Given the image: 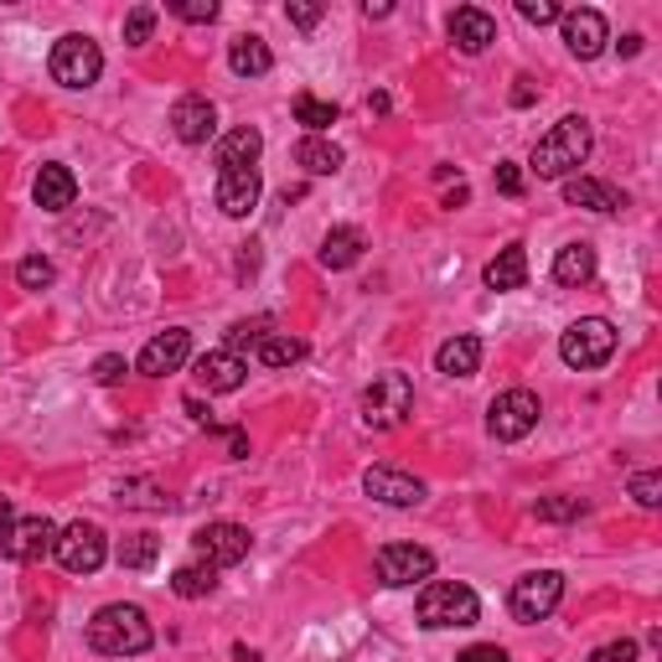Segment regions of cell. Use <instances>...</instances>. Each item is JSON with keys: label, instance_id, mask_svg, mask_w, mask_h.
<instances>
[{"label": "cell", "instance_id": "23", "mask_svg": "<svg viewBox=\"0 0 662 662\" xmlns=\"http://www.w3.org/2000/svg\"><path fill=\"white\" fill-rule=\"evenodd\" d=\"M435 368L446 373V378H471V373L482 368V336L461 331V336L440 342V352H435Z\"/></svg>", "mask_w": 662, "mask_h": 662}, {"label": "cell", "instance_id": "32", "mask_svg": "<svg viewBox=\"0 0 662 662\" xmlns=\"http://www.w3.org/2000/svg\"><path fill=\"white\" fill-rule=\"evenodd\" d=\"M156 559H161L156 533H130V539H119V569H151Z\"/></svg>", "mask_w": 662, "mask_h": 662}, {"label": "cell", "instance_id": "10", "mask_svg": "<svg viewBox=\"0 0 662 662\" xmlns=\"http://www.w3.org/2000/svg\"><path fill=\"white\" fill-rule=\"evenodd\" d=\"M373 575L389 590H404V584H419L435 575V554L419 544H383L373 554Z\"/></svg>", "mask_w": 662, "mask_h": 662}, {"label": "cell", "instance_id": "35", "mask_svg": "<svg viewBox=\"0 0 662 662\" xmlns=\"http://www.w3.org/2000/svg\"><path fill=\"white\" fill-rule=\"evenodd\" d=\"M16 280H21V291H47L52 280H58V270H52V259H42V253H26L16 264Z\"/></svg>", "mask_w": 662, "mask_h": 662}, {"label": "cell", "instance_id": "44", "mask_svg": "<svg viewBox=\"0 0 662 662\" xmlns=\"http://www.w3.org/2000/svg\"><path fill=\"white\" fill-rule=\"evenodd\" d=\"M94 378L98 383H119V378H125V357H119V352H104L94 363Z\"/></svg>", "mask_w": 662, "mask_h": 662}, {"label": "cell", "instance_id": "11", "mask_svg": "<svg viewBox=\"0 0 662 662\" xmlns=\"http://www.w3.org/2000/svg\"><path fill=\"white\" fill-rule=\"evenodd\" d=\"M192 548H197V559L202 565H213V569H228V565H244L249 559V528H238V523H202L192 533Z\"/></svg>", "mask_w": 662, "mask_h": 662}, {"label": "cell", "instance_id": "46", "mask_svg": "<svg viewBox=\"0 0 662 662\" xmlns=\"http://www.w3.org/2000/svg\"><path fill=\"white\" fill-rule=\"evenodd\" d=\"M389 11H393L389 0H363V16H373V21H383Z\"/></svg>", "mask_w": 662, "mask_h": 662}, {"label": "cell", "instance_id": "27", "mask_svg": "<svg viewBox=\"0 0 662 662\" xmlns=\"http://www.w3.org/2000/svg\"><path fill=\"white\" fill-rule=\"evenodd\" d=\"M228 68H234L238 79H264L274 68V52L264 37H238L234 47H228Z\"/></svg>", "mask_w": 662, "mask_h": 662}, {"label": "cell", "instance_id": "38", "mask_svg": "<svg viewBox=\"0 0 662 662\" xmlns=\"http://www.w3.org/2000/svg\"><path fill=\"white\" fill-rule=\"evenodd\" d=\"M631 497H637V507H647V512L662 507V476L658 471H637V476H631Z\"/></svg>", "mask_w": 662, "mask_h": 662}, {"label": "cell", "instance_id": "14", "mask_svg": "<svg viewBox=\"0 0 662 662\" xmlns=\"http://www.w3.org/2000/svg\"><path fill=\"white\" fill-rule=\"evenodd\" d=\"M559 26H565V47L580 62L601 58L605 42H611V26H605V16H601V11H590V5H580V11H565V16H559Z\"/></svg>", "mask_w": 662, "mask_h": 662}, {"label": "cell", "instance_id": "48", "mask_svg": "<svg viewBox=\"0 0 662 662\" xmlns=\"http://www.w3.org/2000/svg\"><path fill=\"white\" fill-rule=\"evenodd\" d=\"M259 264V244H244V253H238V270H253Z\"/></svg>", "mask_w": 662, "mask_h": 662}, {"label": "cell", "instance_id": "4", "mask_svg": "<svg viewBox=\"0 0 662 662\" xmlns=\"http://www.w3.org/2000/svg\"><path fill=\"white\" fill-rule=\"evenodd\" d=\"M47 73H52V83H62V88H94L98 73H104V52H98L94 37H83V32H68V37L52 42Z\"/></svg>", "mask_w": 662, "mask_h": 662}, {"label": "cell", "instance_id": "37", "mask_svg": "<svg viewBox=\"0 0 662 662\" xmlns=\"http://www.w3.org/2000/svg\"><path fill=\"white\" fill-rule=\"evenodd\" d=\"M166 11L192 21V26H208V21H217V0H166Z\"/></svg>", "mask_w": 662, "mask_h": 662}, {"label": "cell", "instance_id": "22", "mask_svg": "<svg viewBox=\"0 0 662 662\" xmlns=\"http://www.w3.org/2000/svg\"><path fill=\"white\" fill-rule=\"evenodd\" d=\"M264 156V135L253 125H238L228 135L217 140V166L223 172H253V161Z\"/></svg>", "mask_w": 662, "mask_h": 662}, {"label": "cell", "instance_id": "20", "mask_svg": "<svg viewBox=\"0 0 662 662\" xmlns=\"http://www.w3.org/2000/svg\"><path fill=\"white\" fill-rule=\"evenodd\" d=\"M32 197H37L42 213H68V208H73V197H79V176L68 172L62 161H52V166H42V172H37Z\"/></svg>", "mask_w": 662, "mask_h": 662}, {"label": "cell", "instance_id": "8", "mask_svg": "<svg viewBox=\"0 0 662 662\" xmlns=\"http://www.w3.org/2000/svg\"><path fill=\"white\" fill-rule=\"evenodd\" d=\"M539 414H544V404H539V393H533V389H507V393H497V399H492V410H487L492 440L512 446V440L533 435Z\"/></svg>", "mask_w": 662, "mask_h": 662}, {"label": "cell", "instance_id": "3", "mask_svg": "<svg viewBox=\"0 0 662 662\" xmlns=\"http://www.w3.org/2000/svg\"><path fill=\"white\" fill-rule=\"evenodd\" d=\"M414 616H419V626H429V631L476 626L482 601H476V590L461 580H429L425 590H419V601H414Z\"/></svg>", "mask_w": 662, "mask_h": 662}, {"label": "cell", "instance_id": "25", "mask_svg": "<svg viewBox=\"0 0 662 662\" xmlns=\"http://www.w3.org/2000/svg\"><path fill=\"white\" fill-rule=\"evenodd\" d=\"M363 249H368V238H363V228H331L327 238H321V253H316V259H321V264H327V270H352V264H357V259H363Z\"/></svg>", "mask_w": 662, "mask_h": 662}, {"label": "cell", "instance_id": "21", "mask_svg": "<svg viewBox=\"0 0 662 662\" xmlns=\"http://www.w3.org/2000/svg\"><path fill=\"white\" fill-rule=\"evenodd\" d=\"M565 202L569 208H590V213H622L626 192H616L611 181H595V176H565Z\"/></svg>", "mask_w": 662, "mask_h": 662}, {"label": "cell", "instance_id": "47", "mask_svg": "<svg viewBox=\"0 0 662 662\" xmlns=\"http://www.w3.org/2000/svg\"><path fill=\"white\" fill-rule=\"evenodd\" d=\"M512 104H518V109H528V104H533V83H528V79H518V88H512Z\"/></svg>", "mask_w": 662, "mask_h": 662}, {"label": "cell", "instance_id": "24", "mask_svg": "<svg viewBox=\"0 0 662 662\" xmlns=\"http://www.w3.org/2000/svg\"><path fill=\"white\" fill-rule=\"evenodd\" d=\"M554 280L559 285H569V291H580V285H590L595 280V244H565V249L554 253Z\"/></svg>", "mask_w": 662, "mask_h": 662}, {"label": "cell", "instance_id": "19", "mask_svg": "<svg viewBox=\"0 0 662 662\" xmlns=\"http://www.w3.org/2000/svg\"><path fill=\"white\" fill-rule=\"evenodd\" d=\"M259 192H264L259 172H217V208H223V217H249L259 208Z\"/></svg>", "mask_w": 662, "mask_h": 662}, {"label": "cell", "instance_id": "34", "mask_svg": "<svg viewBox=\"0 0 662 662\" xmlns=\"http://www.w3.org/2000/svg\"><path fill=\"white\" fill-rule=\"evenodd\" d=\"M580 512H584L580 497H539V503H533V518H539V523H575Z\"/></svg>", "mask_w": 662, "mask_h": 662}, {"label": "cell", "instance_id": "12", "mask_svg": "<svg viewBox=\"0 0 662 662\" xmlns=\"http://www.w3.org/2000/svg\"><path fill=\"white\" fill-rule=\"evenodd\" d=\"M58 548V528L47 523V518H16V523L5 528V539H0V554L11 559V565H37Z\"/></svg>", "mask_w": 662, "mask_h": 662}, {"label": "cell", "instance_id": "40", "mask_svg": "<svg viewBox=\"0 0 662 662\" xmlns=\"http://www.w3.org/2000/svg\"><path fill=\"white\" fill-rule=\"evenodd\" d=\"M259 336H270V321H234V327H228V352L253 347Z\"/></svg>", "mask_w": 662, "mask_h": 662}, {"label": "cell", "instance_id": "7", "mask_svg": "<svg viewBox=\"0 0 662 662\" xmlns=\"http://www.w3.org/2000/svg\"><path fill=\"white\" fill-rule=\"evenodd\" d=\"M559 601H565V575L559 569H533V575H523V580L512 584V595H507V611H512V622H548L554 611H559Z\"/></svg>", "mask_w": 662, "mask_h": 662}, {"label": "cell", "instance_id": "1", "mask_svg": "<svg viewBox=\"0 0 662 662\" xmlns=\"http://www.w3.org/2000/svg\"><path fill=\"white\" fill-rule=\"evenodd\" d=\"M590 145H595L590 119H584V115H565L544 140H539V145H533L528 166H533V176H539V181H565L569 172H580V166H584Z\"/></svg>", "mask_w": 662, "mask_h": 662}, {"label": "cell", "instance_id": "28", "mask_svg": "<svg viewBox=\"0 0 662 662\" xmlns=\"http://www.w3.org/2000/svg\"><path fill=\"white\" fill-rule=\"evenodd\" d=\"M295 166H306L311 176H336L342 172V145H331L321 135H306L295 145Z\"/></svg>", "mask_w": 662, "mask_h": 662}, {"label": "cell", "instance_id": "49", "mask_svg": "<svg viewBox=\"0 0 662 662\" xmlns=\"http://www.w3.org/2000/svg\"><path fill=\"white\" fill-rule=\"evenodd\" d=\"M642 52V37H622V58H637Z\"/></svg>", "mask_w": 662, "mask_h": 662}, {"label": "cell", "instance_id": "39", "mask_svg": "<svg viewBox=\"0 0 662 662\" xmlns=\"http://www.w3.org/2000/svg\"><path fill=\"white\" fill-rule=\"evenodd\" d=\"M518 16H523L528 26H554L565 11H559L554 0H518Z\"/></svg>", "mask_w": 662, "mask_h": 662}, {"label": "cell", "instance_id": "45", "mask_svg": "<svg viewBox=\"0 0 662 662\" xmlns=\"http://www.w3.org/2000/svg\"><path fill=\"white\" fill-rule=\"evenodd\" d=\"M456 662H507V652L503 647H466Z\"/></svg>", "mask_w": 662, "mask_h": 662}, {"label": "cell", "instance_id": "18", "mask_svg": "<svg viewBox=\"0 0 662 662\" xmlns=\"http://www.w3.org/2000/svg\"><path fill=\"white\" fill-rule=\"evenodd\" d=\"M450 42H456L466 58H476V52H487L492 42H497V21H492L482 5H456V11H450Z\"/></svg>", "mask_w": 662, "mask_h": 662}, {"label": "cell", "instance_id": "6", "mask_svg": "<svg viewBox=\"0 0 662 662\" xmlns=\"http://www.w3.org/2000/svg\"><path fill=\"white\" fill-rule=\"evenodd\" d=\"M611 352H616V327H611L605 316H584V321H575V327L559 336V357H565V368H575V373L605 368Z\"/></svg>", "mask_w": 662, "mask_h": 662}, {"label": "cell", "instance_id": "41", "mask_svg": "<svg viewBox=\"0 0 662 662\" xmlns=\"http://www.w3.org/2000/svg\"><path fill=\"white\" fill-rule=\"evenodd\" d=\"M497 192L523 197V166H518V161H497Z\"/></svg>", "mask_w": 662, "mask_h": 662}, {"label": "cell", "instance_id": "42", "mask_svg": "<svg viewBox=\"0 0 662 662\" xmlns=\"http://www.w3.org/2000/svg\"><path fill=\"white\" fill-rule=\"evenodd\" d=\"M285 16H291V26H300V32H316L321 5H316V0H291V5H285Z\"/></svg>", "mask_w": 662, "mask_h": 662}, {"label": "cell", "instance_id": "5", "mask_svg": "<svg viewBox=\"0 0 662 662\" xmlns=\"http://www.w3.org/2000/svg\"><path fill=\"white\" fill-rule=\"evenodd\" d=\"M414 410V383L410 373H378L363 389V425L368 429H399Z\"/></svg>", "mask_w": 662, "mask_h": 662}, {"label": "cell", "instance_id": "17", "mask_svg": "<svg viewBox=\"0 0 662 662\" xmlns=\"http://www.w3.org/2000/svg\"><path fill=\"white\" fill-rule=\"evenodd\" d=\"M187 357H192V331L172 327V331H161V336L145 342V352H140L135 368L145 373V378H166V373H176Z\"/></svg>", "mask_w": 662, "mask_h": 662}, {"label": "cell", "instance_id": "50", "mask_svg": "<svg viewBox=\"0 0 662 662\" xmlns=\"http://www.w3.org/2000/svg\"><path fill=\"white\" fill-rule=\"evenodd\" d=\"M5 528H11V503L0 497V539H5Z\"/></svg>", "mask_w": 662, "mask_h": 662}, {"label": "cell", "instance_id": "30", "mask_svg": "<svg viewBox=\"0 0 662 662\" xmlns=\"http://www.w3.org/2000/svg\"><path fill=\"white\" fill-rule=\"evenodd\" d=\"M115 503L119 507H145V512H172V497L156 487V482H119L115 487Z\"/></svg>", "mask_w": 662, "mask_h": 662}, {"label": "cell", "instance_id": "26", "mask_svg": "<svg viewBox=\"0 0 662 662\" xmlns=\"http://www.w3.org/2000/svg\"><path fill=\"white\" fill-rule=\"evenodd\" d=\"M482 280H487V291H523V280H528V249H523V244H507V249L492 259L487 270H482Z\"/></svg>", "mask_w": 662, "mask_h": 662}, {"label": "cell", "instance_id": "13", "mask_svg": "<svg viewBox=\"0 0 662 662\" xmlns=\"http://www.w3.org/2000/svg\"><path fill=\"white\" fill-rule=\"evenodd\" d=\"M363 492L383 507H419L425 503V482L410 476V471H399V466H368L363 471Z\"/></svg>", "mask_w": 662, "mask_h": 662}, {"label": "cell", "instance_id": "16", "mask_svg": "<svg viewBox=\"0 0 662 662\" xmlns=\"http://www.w3.org/2000/svg\"><path fill=\"white\" fill-rule=\"evenodd\" d=\"M197 383L208 393H238L244 383H249V363L238 357V352L228 347H217V352H202L197 357V373H192Z\"/></svg>", "mask_w": 662, "mask_h": 662}, {"label": "cell", "instance_id": "29", "mask_svg": "<svg viewBox=\"0 0 662 662\" xmlns=\"http://www.w3.org/2000/svg\"><path fill=\"white\" fill-rule=\"evenodd\" d=\"M253 352H259V363H264V368H291V363L306 357V342L291 336V331H270V336H259V342H253Z\"/></svg>", "mask_w": 662, "mask_h": 662}, {"label": "cell", "instance_id": "2", "mask_svg": "<svg viewBox=\"0 0 662 662\" xmlns=\"http://www.w3.org/2000/svg\"><path fill=\"white\" fill-rule=\"evenodd\" d=\"M151 642H156V631L140 605L115 601L94 611V622H88V647L104 658H140V652H151Z\"/></svg>", "mask_w": 662, "mask_h": 662}, {"label": "cell", "instance_id": "33", "mask_svg": "<svg viewBox=\"0 0 662 662\" xmlns=\"http://www.w3.org/2000/svg\"><path fill=\"white\" fill-rule=\"evenodd\" d=\"M295 119H300L311 135H321L327 125H336V104H331V98H316V94H300L295 98Z\"/></svg>", "mask_w": 662, "mask_h": 662}, {"label": "cell", "instance_id": "31", "mask_svg": "<svg viewBox=\"0 0 662 662\" xmlns=\"http://www.w3.org/2000/svg\"><path fill=\"white\" fill-rule=\"evenodd\" d=\"M172 590L181 601H202V595H213L217 590V569L213 565H181L172 575Z\"/></svg>", "mask_w": 662, "mask_h": 662}, {"label": "cell", "instance_id": "9", "mask_svg": "<svg viewBox=\"0 0 662 662\" xmlns=\"http://www.w3.org/2000/svg\"><path fill=\"white\" fill-rule=\"evenodd\" d=\"M58 565L68 569V575H94V569H104V559H109V539H104V528L98 523H68L58 533Z\"/></svg>", "mask_w": 662, "mask_h": 662}, {"label": "cell", "instance_id": "36", "mask_svg": "<svg viewBox=\"0 0 662 662\" xmlns=\"http://www.w3.org/2000/svg\"><path fill=\"white\" fill-rule=\"evenodd\" d=\"M151 32H156V5H135V11L125 16V42H130V47H145Z\"/></svg>", "mask_w": 662, "mask_h": 662}, {"label": "cell", "instance_id": "15", "mask_svg": "<svg viewBox=\"0 0 662 662\" xmlns=\"http://www.w3.org/2000/svg\"><path fill=\"white\" fill-rule=\"evenodd\" d=\"M172 130H176V140H181V145H208V140L217 135L213 98H202V94L176 98V104H172Z\"/></svg>", "mask_w": 662, "mask_h": 662}, {"label": "cell", "instance_id": "43", "mask_svg": "<svg viewBox=\"0 0 662 662\" xmlns=\"http://www.w3.org/2000/svg\"><path fill=\"white\" fill-rule=\"evenodd\" d=\"M590 662H637V642L631 637H622V642H605L590 652Z\"/></svg>", "mask_w": 662, "mask_h": 662}]
</instances>
